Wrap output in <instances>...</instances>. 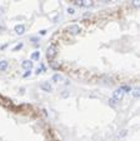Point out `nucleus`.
Listing matches in <instances>:
<instances>
[{
  "label": "nucleus",
  "mask_w": 140,
  "mask_h": 141,
  "mask_svg": "<svg viewBox=\"0 0 140 141\" xmlns=\"http://www.w3.org/2000/svg\"><path fill=\"white\" fill-rule=\"evenodd\" d=\"M21 48H23V44H21V42H20V44H19V45H16L15 48H14V51H16V50H19V49H21Z\"/></svg>",
  "instance_id": "nucleus-13"
},
{
  "label": "nucleus",
  "mask_w": 140,
  "mask_h": 141,
  "mask_svg": "<svg viewBox=\"0 0 140 141\" xmlns=\"http://www.w3.org/2000/svg\"><path fill=\"white\" fill-rule=\"evenodd\" d=\"M139 3H140V0H133L131 1V4H133L134 8H139Z\"/></svg>",
  "instance_id": "nucleus-12"
},
{
  "label": "nucleus",
  "mask_w": 140,
  "mask_h": 141,
  "mask_svg": "<svg viewBox=\"0 0 140 141\" xmlns=\"http://www.w3.org/2000/svg\"><path fill=\"white\" fill-rule=\"evenodd\" d=\"M39 56H40V53H39V51H35V53L31 54V59H33V60H36V59H39Z\"/></svg>",
  "instance_id": "nucleus-11"
},
{
  "label": "nucleus",
  "mask_w": 140,
  "mask_h": 141,
  "mask_svg": "<svg viewBox=\"0 0 140 141\" xmlns=\"http://www.w3.org/2000/svg\"><path fill=\"white\" fill-rule=\"evenodd\" d=\"M100 1H103V3H106V1H110V0H100Z\"/></svg>",
  "instance_id": "nucleus-18"
},
{
  "label": "nucleus",
  "mask_w": 140,
  "mask_h": 141,
  "mask_svg": "<svg viewBox=\"0 0 140 141\" xmlns=\"http://www.w3.org/2000/svg\"><path fill=\"white\" fill-rule=\"evenodd\" d=\"M78 4H80L81 6H85V8H89V6L93 5V0H81V1H79Z\"/></svg>",
  "instance_id": "nucleus-5"
},
{
  "label": "nucleus",
  "mask_w": 140,
  "mask_h": 141,
  "mask_svg": "<svg viewBox=\"0 0 140 141\" xmlns=\"http://www.w3.org/2000/svg\"><path fill=\"white\" fill-rule=\"evenodd\" d=\"M120 89L123 90V92H130V90H131V87L128 86V85H124V86H121Z\"/></svg>",
  "instance_id": "nucleus-9"
},
{
  "label": "nucleus",
  "mask_w": 140,
  "mask_h": 141,
  "mask_svg": "<svg viewBox=\"0 0 140 141\" xmlns=\"http://www.w3.org/2000/svg\"><path fill=\"white\" fill-rule=\"evenodd\" d=\"M133 94H134V96H135V98H138V96H139V90H138V89H135V90H134V92H133Z\"/></svg>",
  "instance_id": "nucleus-15"
},
{
  "label": "nucleus",
  "mask_w": 140,
  "mask_h": 141,
  "mask_svg": "<svg viewBox=\"0 0 140 141\" xmlns=\"http://www.w3.org/2000/svg\"><path fill=\"white\" fill-rule=\"evenodd\" d=\"M0 14H4V9L1 8V6H0Z\"/></svg>",
  "instance_id": "nucleus-17"
},
{
  "label": "nucleus",
  "mask_w": 140,
  "mask_h": 141,
  "mask_svg": "<svg viewBox=\"0 0 140 141\" xmlns=\"http://www.w3.org/2000/svg\"><path fill=\"white\" fill-rule=\"evenodd\" d=\"M55 55H56V46L54 45V44H51V45L48 48L46 56H48V59H50V60H53Z\"/></svg>",
  "instance_id": "nucleus-1"
},
{
  "label": "nucleus",
  "mask_w": 140,
  "mask_h": 141,
  "mask_svg": "<svg viewBox=\"0 0 140 141\" xmlns=\"http://www.w3.org/2000/svg\"><path fill=\"white\" fill-rule=\"evenodd\" d=\"M109 101H110V105H111V106H115V105H116V102H115L116 100H114V99H110Z\"/></svg>",
  "instance_id": "nucleus-14"
},
{
  "label": "nucleus",
  "mask_w": 140,
  "mask_h": 141,
  "mask_svg": "<svg viewBox=\"0 0 140 141\" xmlns=\"http://www.w3.org/2000/svg\"><path fill=\"white\" fill-rule=\"evenodd\" d=\"M23 68H24V69H28V70H30V69L33 68V61H29V60L23 61Z\"/></svg>",
  "instance_id": "nucleus-8"
},
{
  "label": "nucleus",
  "mask_w": 140,
  "mask_h": 141,
  "mask_svg": "<svg viewBox=\"0 0 140 141\" xmlns=\"http://www.w3.org/2000/svg\"><path fill=\"white\" fill-rule=\"evenodd\" d=\"M24 31H25V26L24 25H16L15 26V33L16 34L21 35V34H24Z\"/></svg>",
  "instance_id": "nucleus-6"
},
{
  "label": "nucleus",
  "mask_w": 140,
  "mask_h": 141,
  "mask_svg": "<svg viewBox=\"0 0 140 141\" xmlns=\"http://www.w3.org/2000/svg\"><path fill=\"white\" fill-rule=\"evenodd\" d=\"M53 80L55 81V83H59L60 80H63V78H61L60 75H59V74H55V75L53 76Z\"/></svg>",
  "instance_id": "nucleus-10"
},
{
  "label": "nucleus",
  "mask_w": 140,
  "mask_h": 141,
  "mask_svg": "<svg viewBox=\"0 0 140 141\" xmlns=\"http://www.w3.org/2000/svg\"><path fill=\"white\" fill-rule=\"evenodd\" d=\"M68 31L70 33V34H78L79 31H80V28L78 26V25H71V26H69L68 28Z\"/></svg>",
  "instance_id": "nucleus-3"
},
{
  "label": "nucleus",
  "mask_w": 140,
  "mask_h": 141,
  "mask_svg": "<svg viewBox=\"0 0 140 141\" xmlns=\"http://www.w3.org/2000/svg\"><path fill=\"white\" fill-rule=\"evenodd\" d=\"M8 66H9L8 61H5V60L0 61V71H5L6 69H8Z\"/></svg>",
  "instance_id": "nucleus-7"
},
{
  "label": "nucleus",
  "mask_w": 140,
  "mask_h": 141,
  "mask_svg": "<svg viewBox=\"0 0 140 141\" xmlns=\"http://www.w3.org/2000/svg\"><path fill=\"white\" fill-rule=\"evenodd\" d=\"M123 96H124L123 90H121V89H118L116 91H114L113 99H114V100H116V101H119V100H121V99H123Z\"/></svg>",
  "instance_id": "nucleus-2"
},
{
  "label": "nucleus",
  "mask_w": 140,
  "mask_h": 141,
  "mask_svg": "<svg viewBox=\"0 0 140 141\" xmlns=\"http://www.w3.org/2000/svg\"><path fill=\"white\" fill-rule=\"evenodd\" d=\"M40 89H43L44 91H51V90H53V87H51V85L49 83H43V84H40Z\"/></svg>",
  "instance_id": "nucleus-4"
},
{
  "label": "nucleus",
  "mask_w": 140,
  "mask_h": 141,
  "mask_svg": "<svg viewBox=\"0 0 140 141\" xmlns=\"http://www.w3.org/2000/svg\"><path fill=\"white\" fill-rule=\"evenodd\" d=\"M68 13H69V14H74V13H75V10L73 9V8H69V9H68Z\"/></svg>",
  "instance_id": "nucleus-16"
}]
</instances>
